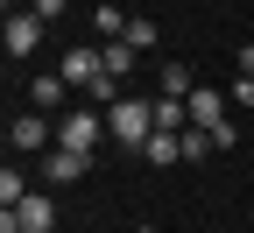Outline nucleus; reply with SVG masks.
I'll return each mask as SVG.
<instances>
[{"mask_svg": "<svg viewBox=\"0 0 254 233\" xmlns=\"http://www.w3.org/2000/svg\"><path fill=\"white\" fill-rule=\"evenodd\" d=\"M57 71H64V85H92V78L106 71V50H85V43H71V50L57 57Z\"/></svg>", "mask_w": 254, "mask_h": 233, "instance_id": "4", "label": "nucleus"}, {"mask_svg": "<svg viewBox=\"0 0 254 233\" xmlns=\"http://www.w3.org/2000/svg\"><path fill=\"white\" fill-rule=\"evenodd\" d=\"M7 219H14L21 233H50V226H57V198H50V191H28V198H21Z\"/></svg>", "mask_w": 254, "mask_h": 233, "instance_id": "5", "label": "nucleus"}, {"mask_svg": "<svg viewBox=\"0 0 254 233\" xmlns=\"http://www.w3.org/2000/svg\"><path fill=\"white\" fill-rule=\"evenodd\" d=\"M134 57H141L134 43H127V36H113V43H106V71H113V78L127 85V71H134Z\"/></svg>", "mask_w": 254, "mask_h": 233, "instance_id": "10", "label": "nucleus"}, {"mask_svg": "<svg viewBox=\"0 0 254 233\" xmlns=\"http://www.w3.org/2000/svg\"><path fill=\"white\" fill-rule=\"evenodd\" d=\"M7 142L14 149H50L57 142V120L50 113H21V120H7Z\"/></svg>", "mask_w": 254, "mask_h": 233, "instance_id": "7", "label": "nucleus"}, {"mask_svg": "<svg viewBox=\"0 0 254 233\" xmlns=\"http://www.w3.org/2000/svg\"><path fill=\"white\" fill-rule=\"evenodd\" d=\"M148 162H155V170H177V162H184V135H170V127H155V135H148V149H141Z\"/></svg>", "mask_w": 254, "mask_h": 233, "instance_id": "8", "label": "nucleus"}, {"mask_svg": "<svg viewBox=\"0 0 254 233\" xmlns=\"http://www.w3.org/2000/svg\"><path fill=\"white\" fill-rule=\"evenodd\" d=\"M226 99H233L240 113H254V78H233V92H226Z\"/></svg>", "mask_w": 254, "mask_h": 233, "instance_id": "16", "label": "nucleus"}, {"mask_svg": "<svg viewBox=\"0 0 254 233\" xmlns=\"http://www.w3.org/2000/svg\"><path fill=\"white\" fill-rule=\"evenodd\" d=\"M92 21H99V36H106V43L127 36V14H120V7H92Z\"/></svg>", "mask_w": 254, "mask_h": 233, "instance_id": "15", "label": "nucleus"}, {"mask_svg": "<svg viewBox=\"0 0 254 233\" xmlns=\"http://www.w3.org/2000/svg\"><path fill=\"white\" fill-rule=\"evenodd\" d=\"M36 14L43 21H64V0H36Z\"/></svg>", "mask_w": 254, "mask_h": 233, "instance_id": "17", "label": "nucleus"}, {"mask_svg": "<svg viewBox=\"0 0 254 233\" xmlns=\"http://www.w3.org/2000/svg\"><path fill=\"white\" fill-rule=\"evenodd\" d=\"M36 43H43V14L36 7L7 14V57H36Z\"/></svg>", "mask_w": 254, "mask_h": 233, "instance_id": "6", "label": "nucleus"}, {"mask_svg": "<svg viewBox=\"0 0 254 233\" xmlns=\"http://www.w3.org/2000/svg\"><path fill=\"white\" fill-rule=\"evenodd\" d=\"M0 233H21V226H14V219H7V212H0Z\"/></svg>", "mask_w": 254, "mask_h": 233, "instance_id": "19", "label": "nucleus"}, {"mask_svg": "<svg viewBox=\"0 0 254 233\" xmlns=\"http://www.w3.org/2000/svg\"><path fill=\"white\" fill-rule=\"evenodd\" d=\"M240 78H254V43H240Z\"/></svg>", "mask_w": 254, "mask_h": 233, "instance_id": "18", "label": "nucleus"}, {"mask_svg": "<svg viewBox=\"0 0 254 233\" xmlns=\"http://www.w3.org/2000/svg\"><path fill=\"white\" fill-rule=\"evenodd\" d=\"M212 149H219V142L205 135V127H184V162H205Z\"/></svg>", "mask_w": 254, "mask_h": 233, "instance_id": "13", "label": "nucleus"}, {"mask_svg": "<svg viewBox=\"0 0 254 233\" xmlns=\"http://www.w3.org/2000/svg\"><path fill=\"white\" fill-rule=\"evenodd\" d=\"M64 92H71V85H64V71H43L36 85H28V99H36V113H57V106H64Z\"/></svg>", "mask_w": 254, "mask_h": 233, "instance_id": "9", "label": "nucleus"}, {"mask_svg": "<svg viewBox=\"0 0 254 233\" xmlns=\"http://www.w3.org/2000/svg\"><path fill=\"white\" fill-rule=\"evenodd\" d=\"M21 198H28V177L21 170H0V212H14Z\"/></svg>", "mask_w": 254, "mask_h": 233, "instance_id": "12", "label": "nucleus"}, {"mask_svg": "<svg viewBox=\"0 0 254 233\" xmlns=\"http://www.w3.org/2000/svg\"><path fill=\"white\" fill-rule=\"evenodd\" d=\"M106 135H113L120 149H148V135H155V106H141V99L106 106Z\"/></svg>", "mask_w": 254, "mask_h": 233, "instance_id": "1", "label": "nucleus"}, {"mask_svg": "<svg viewBox=\"0 0 254 233\" xmlns=\"http://www.w3.org/2000/svg\"><path fill=\"white\" fill-rule=\"evenodd\" d=\"M163 92H170V99H190V92H198L190 64H163Z\"/></svg>", "mask_w": 254, "mask_h": 233, "instance_id": "11", "label": "nucleus"}, {"mask_svg": "<svg viewBox=\"0 0 254 233\" xmlns=\"http://www.w3.org/2000/svg\"><path fill=\"white\" fill-rule=\"evenodd\" d=\"M127 43H134V50H155V21L148 14H127Z\"/></svg>", "mask_w": 254, "mask_h": 233, "instance_id": "14", "label": "nucleus"}, {"mask_svg": "<svg viewBox=\"0 0 254 233\" xmlns=\"http://www.w3.org/2000/svg\"><path fill=\"white\" fill-rule=\"evenodd\" d=\"M99 135H106V113H99V106H71V113L57 120V142H64V149H85V155H92Z\"/></svg>", "mask_w": 254, "mask_h": 233, "instance_id": "2", "label": "nucleus"}, {"mask_svg": "<svg viewBox=\"0 0 254 233\" xmlns=\"http://www.w3.org/2000/svg\"><path fill=\"white\" fill-rule=\"evenodd\" d=\"M85 170H92V155H85V149H64V142H57V149L43 155V170H36V177H43V184H78Z\"/></svg>", "mask_w": 254, "mask_h": 233, "instance_id": "3", "label": "nucleus"}]
</instances>
